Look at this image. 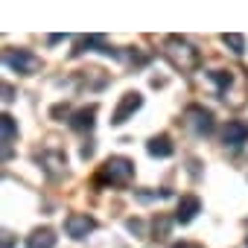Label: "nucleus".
I'll return each mask as SVG.
<instances>
[{
  "mask_svg": "<svg viewBox=\"0 0 248 248\" xmlns=\"http://www.w3.org/2000/svg\"><path fill=\"white\" fill-rule=\"evenodd\" d=\"M146 149H149V155H155V158H170V155L175 152V146H172V140H170L167 135H161V138H152Z\"/></svg>",
  "mask_w": 248,
  "mask_h": 248,
  "instance_id": "10",
  "label": "nucleus"
},
{
  "mask_svg": "<svg viewBox=\"0 0 248 248\" xmlns=\"http://www.w3.org/2000/svg\"><path fill=\"white\" fill-rule=\"evenodd\" d=\"M93 108H82V111H76L73 114V120H70V126L73 129H79V132H85V129H91L93 126Z\"/></svg>",
  "mask_w": 248,
  "mask_h": 248,
  "instance_id": "11",
  "label": "nucleus"
},
{
  "mask_svg": "<svg viewBox=\"0 0 248 248\" xmlns=\"http://www.w3.org/2000/svg\"><path fill=\"white\" fill-rule=\"evenodd\" d=\"M0 126H3V146H6V155H9V143H12V138H15V120H12L9 114H3Z\"/></svg>",
  "mask_w": 248,
  "mask_h": 248,
  "instance_id": "12",
  "label": "nucleus"
},
{
  "mask_svg": "<svg viewBox=\"0 0 248 248\" xmlns=\"http://www.w3.org/2000/svg\"><path fill=\"white\" fill-rule=\"evenodd\" d=\"M202 210V202L196 199V196H184L181 202H178V210H175V222H181V225H187V222H193L196 219V213Z\"/></svg>",
  "mask_w": 248,
  "mask_h": 248,
  "instance_id": "8",
  "label": "nucleus"
},
{
  "mask_svg": "<svg viewBox=\"0 0 248 248\" xmlns=\"http://www.w3.org/2000/svg\"><path fill=\"white\" fill-rule=\"evenodd\" d=\"M27 248H56V233L50 228H38L27 236Z\"/></svg>",
  "mask_w": 248,
  "mask_h": 248,
  "instance_id": "9",
  "label": "nucleus"
},
{
  "mask_svg": "<svg viewBox=\"0 0 248 248\" xmlns=\"http://www.w3.org/2000/svg\"><path fill=\"white\" fill-rule=\"evenodd\" d=\"M93 228H96V222H93L91 216H85V213H73V216H67V222H64V231H67V236H73V239H85Z\"/></svg>",
  "mask_w": 248,
  "mask_h": 248,
  "instance_id": "7",
  "label": "nucleus"
},
{
  "mask_svg": "<svg viewBox=\"0 0 248 248\" xmlns=\"http://www.w3.org/2000/svg\"><path fill=\"white\" fill-rule=\"evenodd\" d=\"M164 56H167L178 70H196V67H199V62H202L199 50H196L190 41L178 38V35H172V38H167V41H164Z\"/></svg>",
  "mask_w": 248,
  "mask_h": 248,
  "instance_id": "1",
  "label": "nucleus"
},
{
  "mask_svg": "<svg viewBox=\"0 0 248 248\" xmlns=\"http://www.w3.org/2000/svg\"><path fill=\"white\" fill-rule=\"evenodd\" d=\"M135 175V164L129 158H108L102 164L99 181H111V184H129Z\"/></svg>",
  "mask_w": 248,
  "mask_h": 248,
  "instance_id": "2",
  "label": "nucleus"
},
{
  "mask_svg": "<svg viewBox=\"0 0 248 248\" xmlns=\"http://www.w3.org/2000/svg\"><path fill=\"white\" fill-rule=\"evenodd\" d=\"M210 79L219 85V93H225V91H228V85H231V73H228V70H213V73H210Z\"/></svg>",
  "mask_w": 248,
  "mask_h": 248,
  "instance_id": "14",
  "label": "nucleus"
},
{
  "mask_svg": "<svg viewBox=\"0 0 248 248\" xmlns=\"http://www.w3.org/2000/svg\"><path fill=\"white\" fill-rule=\"evenodd\" d=\"M172 248H202V245H196V242H175Z\"/></svg>",
  "mask_w": 248,
  "mask_h": 248,
  "instance_id": "15",
  "label": "nucleus"
},
{
  "mask_svg": "<svg viewBox=\"0 0 248 248\" xmlns=\"http://www.w3.org/2000/svg\"><path fill=\"white\" fill-rule=\"evenodd\" d=\"M3 248H12V233H3Z\"/></svg>",
  "mask_w": 248,
  "mask_h": 248,
  "instance_id": "16",
  "label": "nucleus"
},
{
  "mask_svg": "<svg viewBox=\"0 0 248 248\" xmlns=\"http://www.w3.org/2000/svg\"><path fill=\"white\" fill-rule=\"evenodd\" d=\"M222 41H225L236 56H242V53H245V38H242V35H222Z\"/></svg>",
  "mask_w": 248,
  "mask_h": 248,
  "instance_id": "13",
  "label": "nucleus"
},
{
  "mask_svg": "<svg viewBox=\"0 0 248 248\" xmlns=\"http://www.w3.org/2000/svg\"><path fill=\"white\" fill-rule=\"evenodd\" d=\"M140 105H143V96H140V93H135V91H132V93H126V96L120 99L117 111L111 114V123H114V126H123V123H126V120H129Z\"/></svg>",
  "mask_w": 248,
  "mask_h": 248,
  "instance_id": "4",
  "label": "nucleus"
},
{
  "mask_svg": "<svg viewBox=\"0 0 248 248\" xmlns=\"http://www.w3.org/2000/svg\"><path fill=\"white\" fill-rule=\"evenodd\" d=\"M187 123L193 126L196 135H210L213 132V114L207 108H199V105L187 108Z\"/></svg>",
  "mask_w": 248,
  "mask_h": 248,
  "instance_id": "6",
  "label": "nucleus"
},
{
  "mask_svg": "<svg viewBox=\"0 0 248 248\" xmlns=\"http://www.w3.org/2000/svg\"><path fill=\"white\" fill-rule=\"evenodd\" d=\"M3 62H6V67H12V70H18V73H32V70L38 67V59H35L30 50H6Z\"/></svg>",
  "mask_w": 248,
  "mask_h": 248,
  "instance_id": "3",
  "label": "nucleus"
},
{
  "mask_svg": "<svg viewBox=\"0 0 248 248\" xmlns=\"http://www.w3.org/2000/svg\"><path fill=\"white\" fill-rule=\"evenodd\" d=\"M222 140L231 149H239L242 143H248V123L245 120H231L225 126V132H222Z\"/></svg>",
  "mask_w": 248,
  "mask_h": 248,
  "instance_id": "5",
  "label": "nucleus"
}]
</instances>
